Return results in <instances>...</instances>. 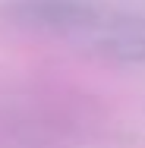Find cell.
Instances as JSON below:
<instances>
[{
	"label": "cell",
	"instance_id": "6da1fadb",
	"mask_svg": "<svg viewBox=\"0 0 145 148\" xmlns=\"http://www.w3.org/2000/svg\"><path fill=\"white\" fill-rule=\"evenodd\" d=\"M3 19L114 63H145V16L120 0H3Z\"/></svg>",
	"mask_w": 145,
	"mask_h": 148
}]
</instances>
